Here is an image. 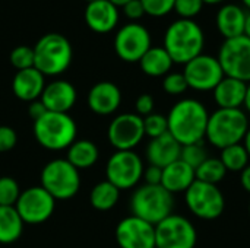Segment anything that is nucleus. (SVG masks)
Wrapping results in <instances>:
<instances>
[{
    "label": "nucleus",
    "mask_w": 250,
    "mask_h": 248,
    "mask_svg": "<svg viewBox=\"0 0 250 248\" xmlns=\"http://www.w3.org/2000/svg\"><path fill=\"white\" fill-rule=\"evenodd\" d=\"M209 113L207 107L193 98H185L176 102L168 115V133L182 145L201 143L207 134Z\"/></svg>",
    "instance_id": "obj_1"
},
{
    "label": "nucleus",
    "mask_w": 250,
    "mask_h": 248,
    "mask_svg": "<svg viewBox=\"0 0 250 248\" xmlns=\"http://www.w3.org/2000/svg\"><path fill=\"white\" fill-rule=\"evenodd\" d=\"M205 45V34L193 19L174 20L164 34V48L173 63L186 64L199 54Z\"/></svg>",
    "instance_id": "obj_2"
},
{
    "label": "nucleus",
    "mask_w": 250,
    "mask_h": 248,
    "mask_svg": "<svg viewBox=\"0 0 250 248\" xmlns=\"http://www.w3.org/2000/svg\"><path fill=\"white\" fill-rule=\"evenodd\" d=\"M250 129L248 114L242 108H217L209 114L205 139L215 148L224 149L242 143Z\"/></svg>",
    "instance_id": "obj_3"
},
{
    "label": "nucleus",
    "mask_w": 250,
    "mask_h": 248,
    "mask_svg": "<svg viewBox=\"0 0 250 248\" xmlns=\"http://www.w3.org/2000/svg\"><path fill=\"white\" fill-rule=\"evenodd\" d=\"M72 57V44L62 34H45L34 47V67L44 76H57L66 72Z\"/></svg>",
    "instance_id": "obj_4"
},
{
    "label": "nucleus",
    "mask_w": 250,
    "mask_h": 248,
    "mask_svg": "<svg viewBox=\"0 0 250 248\" xmlns=\"http://www.w3.org/2000/svg\"><path fill=\"white\" fill-rule=\"evenodd\" d=\"M76 123L67 113L47 111L34 121V136L48 151L67 149L76 140Z\"/></svg>",
    "instance_id": "obj_5"
},
{
    "label": "nucleus",
    "mask_w": 250,
    "mask_h": 248,
    "mask_svg": "<svg viewBox=\"0 0 250 248\" xmlns=\"http://www.w3.org/2000/svg\"><path fill=\"white\" fill-rule=\"evenodd\" d=\"M174 199L161 184L149 186L142 184L130 197V210L133 216H138L152 225L160 224L163 219L173 213Z\"/></svg>",
    "instance_id": "obj_6"
},
{
    "label": "nucleus",
    "mask_w": 250,
    "mask_h": 248,
    "mask_svg": "<svg viewBox=\"0 0 250 248\" xmlns=\"http://www.w3.org/2000/svg\"><path fill=\"white\" fill-rule=\"evenodd\" d=\"M41 187L56 200L72 199L81 189L79 170L66 158L53 159L47 162L41 171Z\"/></svg>",
    "instance_id": "obj_7"
},
{
    "label": "nucleus",
    "mask_w": 250,
    "mask_h": 248,
    "mask_svg": "<svg viewBox=\"0 0 250 248\" xmlns=\"http://www.w3.org/2000/svg\"><path fill=\"white\" fill-rule=\"evenodd\" d=\"M185 202L188 209L196 218L204 221H214L220 218L226 209V199L218 186L199 180H195L185 191Z\"/></svg>",
    "instance_id": "obj_8"
},
{
    "label": "nucleus",
    "mask_w": 250,
    "mask_h": 248,
    "mask_svg": "<svg viewBox=\"0 0 250 248\" xmlns=\"http://www.w3.org/2000/svg\"><path fill=\"white\" fill-rule=\"evenodd\" d=\"M144 162L133 151H116L105 165L107 181L114 184L120 191L133 189L144 175Z\"/></svg>",
    "instance_id": "obj_9"
},
{
    "label": "nucleus",
    "mask_w": 250,
    "mask_h": 248,
    "mask_svg": "<svg viewBox=\"0 0 250 248\" xmlns=\"http://www.w3.org/2000/svg\"><path fill=\"white\" fill-rule=\"evenodd\" d=\"M198 232L182 215L171 213L155 225V248H195Z\"/></svg>",
    "instance_id": "obj_10"
},
{
    "label": "nucleus",
    "mask_w": 250,
    "mask_h": 248,
    "mask_svg": "<svg viewBox=\"0 0 250 248\" xmlns=\"http://www.w3.org/2000/svg\"><path fill=\"white\" fill-rule=\"evenodd\" d=\"M217 58L226 76L250 83V38L240 35L226 39Z\"/></svg>",
    "instance_id": "obj_11"
},
{
    "label": "nucleus",
    "mask_w": 250,
    "mask_h": 248,
    "mask_svg": "<svg viewBox=\"0 0 250 248\" xmlns=\"http://www.w3.org/2000/svg\"><path fill=\"white\" fill-rule=\"evenodd\" d=\"M56 208V199L41 186L29 187L21 191L15 205L23 224L38 225L50 219Z\"/></svg>",
    "instance_id": "obj_12"
},
{
    "label": "nucleus",
    "mask_w": 250,
    "mask_h": 248,
    "mask_svg": "<svg viewBox=\"0 0 250 248\" xmlns=\"http://www.w3.org/2000/svg\"><path fill=\"white\" fill-rule=\"evenodd\" d=\"M182 73L185 75L188 86L199 92L214 91L226 76L218 58L204 53L186 63Z\"/></svg>",
    "instance_id": "obj_13"
},
{
    "label": "nucleus",
    "mask_w": 250,
    "mask_h": 248,
    "mask_svg": "<svg viewBox=\"0 0 250 248\" xmlns=\"http://www.w3.org/2000/svg\"><path fill=\"white\" fill-rule=\"evenodd\" d=\"M151 48L149 31L136 22L122 26L114 38L116 54L127 63L139 61L144 54Z\"/></svg>",
    "instance_id": "obj_14"
},
{
    "label": "nucleus",
    "mask_w": 250,
    "mask_h": 248,
    "mask_svg": "<svg viewBox=\"0 0 250 248\" xmlns=\"http://www.w3.org/2000/svg\"><path fill=\"white\" fill-rule=\"evenodd\" d=\"M107 136L116 151H133L145 137L144 118L135 113L120 114L111 120Z\"/></svg>",
    "instance_id": "obj_15"
},
{
    "label": "nucleus",
    "mask_w": 250,
    "mask_h": 248,
    "mask_svg": "<svg viewBox=\"0 0 250 248\" xmlns=\"http://www.w3.org/2000/svg\"><path fill=\"white\" fill-rule=\"evenodd\" d=\"M116 241L120 248H155V225L130 215L117 224Z\"/></svg>",
    "instance_id": "obj_16"
},
{
    "label": "nucleus",
    "mask_w": 250,
    "mask_h": 248,
    "mask_svg": "<svg viewBox=\"0 0 250 248\" xmlns=\"http://www.w3.org/2000/svg\"><path fill=\"white\" fill-rule=\"evenodd\" d=\"M76 98V89L67 80H53L47 83L40 96L47 111L53 113H69L73 108Z\"/></svg>",
    "instance_id": "obj_17"
},
{
    "label": "nucleus",
    "mask_w": 250,
    "mask_h": 248,
    "mask_svg": "<svg viewBox=\"0 0 250 248\" xmlns=\"http://www.w3.org/2000/svg\"><path fill=\"white\" fill-rule=\"evenodd\" d=\"M86 102L89 110L95 114L110 115L119 110L122 104V92L113 82H98L89 89Z\"/></svg>",
    "instance_id": "obj_18"
},
{
    "label": "nucleus",
    "mask_w": 250,
    "mask_h": 248,
    "mask_svg": "<svg viewBox=\"0 0 250 248\" xmlns=\"http://www.w3.org/2000/svg\"><path fill=\"white\" fill-rule=\"evenodd\" d=\"M85 22L91 31L97 34H107L117 26L119 7L108 0H94L86 4Z\"/></svg>",
    "instance_id": "obj_19"
},
{
    "label": "nucleus",
    "mask_w": 250,
    "mask_h": 248,
    "mask_svg": "<svg viewBox=\"0 0 250 248\" xmlns=\"http://www.w3.org/2000/svg\"><path fill=\"white\" fill-rule=\"evenodd\" d=\"M45 88V76L35 67L18 70L12 80V91L15 96L25 102L40 99Z\"/></svg>",
    "instance_id": "obj_20"
},
{
    "label": "nucleus",
    "mask_w": 250,
    "mask_h": 248,
    "mask_svg": "<svg viewBox=\"0 0 250 248\" xmlns=\"http://www.w3.org/2000/svg\"><path fill=\"white\" fill-rule=\"evenodd\" d=\"M182 145L170 134L166 133L160 137L151 139L146 146V159L149 165L166 168L174 161L180 159Z\"/></svg>",
    "instance_id": "obj_21"
},
{
    "label": "nucleus",
    "mask_w": 250,
    "mask_h": 248,
    "mask_svg": "<svg viewBox=\"0 0 250 248\" xmlns=\"http://www.w3.org/2000/svg\"><path fill=\"white\" fill-rule=\"evenodd\" d=\"M246 16L248 13L239 4H234V3L224 4L223 7H220L215 16V23H217L220 34L226 39L245 35Z\"/></svg>",
    "instance_id": "obj_22"
},
{
    "label": "nucleus",
    "mask_w": 250,
    "mask_h": 248,
    "mask_svg": "<svg viewBox=\"0 0 250 248\" xmlns=\"http://www.w3.org/2000/svg\"><path fill=\"white\" fill-rule=\"evenodd\" d=\"M248 83L224 76L223 80L215 86L212 91L214 101L218 105V108H227V110H236L243 107L245 96H246Z\"/></svg>",
    "instance_id": "obj_23"
},
{
    "label": "nucleus",
    "mask_w": 250,
    "mask_h": 248,
    "mask_svg": "<svg viewBox=\"0 0 250 248\" xmlns=\"http://www.w3.org/2000/svg\"><path fill=\"white\" fill-rule=\"evenodd\" d=\"M195 180V170L185 164L182 159H177L173 164L163 168L161 186L171 194L185 193L193 184Z\"/></svg>",
    "instance_id": "obj_24"
},
{
    "label": "nucleus",
    "mask_w": 250,
    "mask_h": 248,
    "mask_svg": "<svg viewBox=\"0 0 250 248\" xmlns=\"http://www.w3.org/2000/svg\"><path fill=\"white\" fill-rule=\"evenodd\" d=\"M139 64L145 75L151 77H161L170 73L174 63L164 47H151L139 60Z\"/></svg>",
    "instance_id": "obj_25"
},
{
    "label": "nucleus",
    "mask_w": 250,
    "mask_h": 248,
    "mask_svg": "<svg viewBox=\"0 0 250 248\" xmlns=\"http://www.w3.org/2000/svg\"><path fill=\"white\" fill-rule=\"evenodd\" d=\"M98 148L94 142L88 139H79L75 140L67 148L66 159L78 170H86L91 168L98 161Z\"/></svg>",
    "instance_id": "obj_26"
},
{
    "label": "nucleus",
    "mask_w": 250,
    "mask_h": 248,
    "mask_svg": "<svg viewBox=\"0 0 250 248\" xmlns=\"http://www.w3.org/2000/svg\"><path fill=\"white\" fill-rule=\"evenodd\" d=\"M23 231V221L15 206H0V244L18 241Z\"/></svg>",
    "instance_id": "obj_27"
},
{
    "label": "nucleus",
    "mask_w": 250,
    "mask_h": 248,
    "mask_svg": "<svg viewBox=\"0 0 250 248\" xmlns=\"http://www.w3.org/2000/svg\"><path fill=\"white\" fill-rule=\"evenodd\" d=\"M119 199H120V190L107 180L94 186L89 194V202L92 208L103 212L113 209L117 205Z\"/></svg>",
    "instance_id": "obj_28"
},
{
    "label": "nucleus",
    "mask_w": 250,
    "mask_h": 248,
    "mask_svg": "<svg viewBox=\"0 0 250 248\" xmlns=\"http://www.w3.org/2000/svg\"><path fill=\"white\" fill-rule=\"evenodd\" d=\"M220 159L224 164L226 170L231 172H242L250 164V156L243 143L231 145L221 149Z\"/></svg>",
    "instance_id": "obj_29"
},
{
    "label": "nucleus",
    "mask_w": 250,
    "mask_h": 248,
    "mask_svg": "<svg viewBox=\"0 0 250 248\" xmlns=\"http://www.w3.org/2000/svg\"><path fill=\"white\" fill-rule=\"evenodd\" d=\"M227 172L229 171L226 170L220 158H209V156L195 170L196 180L208 183V184H215V186L224 180Z\"/></svg>",
    "instance_id": "obj_30"
},
{
    "label": "nucleus",
    "mask_w": 250,
    "mask_h": 248,
    "mask_svg": "<svg viewBox=\"0 0 250 248\" xmlns=\"http://www.w3.org/2000/svg\"><path fill=\"white\" fill-rule=\"evenodd\" d=\"M207 158H208V152L204 146V142L182 146L180 159L189 167H192L193 170H196Z\"/></svg>",
    "instance_id": "obj_31"
},
{
    "label": "nucleus",
    "mask_w": 250,
    "mask_h": 248,
    "mask_svg": "<svg viewBox=\"0 0 250 248\" xmlns=\"http://www.w3.org/2000/svg\"><path fill=\"white\" fill-rule=\"evenodd\" d=\"M142 118H144L145 136H148L151 139H155V137H160V136L168 133V121H167L166 115L152 113V114H149L146 117H142Z\"/></svg>",
    "instance_id": "obj_32"
},
{
    "label": "nucleus",
    "mask_w": 250,
    "mask_h": 248,
    "mask_svg": "<svg viewBox=\"0 0 250 248\" xmlns=\"http://www.w3.org/2000/svg\"><path fill=\"white\" fill-rule=\"evenodd\" d=\"M19 196L18 181L12 177H0V206H15Z\"/></svg>",
    "instance_id": "obj_33"
},
{
    "label": "nucleus",
    "mask_w": 250,
    "mask_h": 248,
    "mask_svg": "<svg viewBox=\"0 0 250 248\" xmlns=\"http://www.w3.org/2000/svg\"><path fill=\"white\" fill-rule=\"evenodd\" d=\"M10 63L16 70H25L34 67V48L28 45H19L10 51Z\"/></svg>",
    "instance_id": "obj_34"
},
{
    "label": "nucleus",
    "mask_w": 250,
    "mask_h": 248,
    "mask_svg": "<svg viewBox=\"0 0 250 248\" xmlns=\"http://www.w3.org/2000/svg\"><path fill=\"white\" fill-rule=\"evenodd\" d=\"M163 89H164L168 95H182V94H185V92L189 89V86H188V82H186L183 73L170 72L168 75L164 76Z\"/></svg>",
    "instance_id": "obj_35"
},
{
    "label": "nucleus",
    "mask_w": 250,
    "mask_h": 248,
    "mask_svg": "<svg viewBox=\"0 0 250 248\" xmlns=\"http://www.w3.org/2000/svg\"><path fill=\"white\" fill-rule=\"evenodd\" d=\"M202 0H176L174 9L182 19H193L204 7Z\"/></svg>",
    "instance_id": "obj_36"
},
{
    "label": "nucleus",
    "mask_w": 250,
    "mask_h": 248,
    "mask_svg": "<svg viewBox=\"0 0 250 248\" xmlns=\"http://www.w3.org/2000/svg\"><path fill=\"white\" fill-rule=\"evenodd\" d=\"M145 13L151 16H166L174 9L176 0H141Z\"/></svg>",
    "instance_id": "obj_37"
},
{
    "label": "nucleus",
    "mask_w": 250,
    "mask_h": 248,
    "mask_svg": "<svg viewBox=\"0 0 250 248\" xmlns=\"http://www.w3.org/2000/svg\"><path fill=\"white\" fill-rule=\"evenodd\" d=\"M18 143L16 132L9 126H0V153L12 151Z\"/></svg>",
    "instance_id": "obj_38"
},
{
    "label": "nucleus",
    "mask_w": 250,
    "mask_h": 248,
    "mask_svg": "<svg viewBox=\"0 0 250 248\" xmlns=\"http://www.w3.org/2000/svg\"><path fill=\"white\" fill-rule=\"evenodd\" d=\"M135 107H136V114L138 115L146 117V115L154 113L155 101H154V98L149 94H142V95L138 96V99L135 102Z\"/></svg>",
    "instance_id": "obj_39"
},
{
    "label": "nucleus",
    "mask_w": 250,
    "mask_h": 248,
    "mask_svg": "<svg viewBox=\"0 0 250 248\" xmlns=\"http://www.w3.org/2000/svg\"><path fill=\"white\" fill-rule=\"evenodd\" d=\"M142 178L145 180V184L160 186L161 184V178H163V168L155 167V165H149L148 168L144 170Z\"/></svg>",
    "instance_id": "obj_40"
},
{
    "label": "nucleus",
    "mask_w": 250,
    "mask_h": 248,
    "mask_svg": "<svg viewBox=\"0 0 250 248\" xmlns=\"http://www.w3.org/2000/svg\"><path fill=\"white\" fill-rule=\"evenodd\" d=\"M122 9H123L125 15H126L129 19H133V20L141 19V18L145 15V9H144L141 0H130V1H129L127 4H125Z\"/></svg>",
    "instance_id": "obj_41"
},
{
    "label": "nucleus",
    "mask_w": 250,
    "mask_h": 248,
    "mask_svg": "<svg viewBox=\"0 0 250 248\" xmlns=\"http://www.w3.org/2000/svg\"><path fill=\"white\" fill-rule=\"evenodd\" d=\"M45 113H47V108L44 107V104L41 102V99H37V101L29 102L28 114H29V117H31L34 121H35V120H38L40 117H42Z\"/></svg>",
    "instance_id": "obj_42"
},
{
    "label": "nucleus",
    "mask_w": 250,
    "mask_h": 248,
    "mask_svg": "<svg viewBox=\"0 0 250 248\" xmlns=\"http://www.w3.org/2000/svg\"><path fill=\"white\" fill-rule=\"evenodd\" d=\"M240 184L248 193H250V164L240 172Z\"/></svg>",
    "instance_id": "obj_43"
},
{
    "label": "nucleus",
    "mask_w": 250,
    "mask_h": 248,
    "mask_svg": "<svg viewBox=\"0 0 250 248\" xmlns=\"http://www.w3.org/2000/svg\"><path fill=\"white\" fill-rule=\"evenodd\" d=\"M243 107L246 108V111L250 114V83H248V89H246V96H245Z\"/></svg>",
    "instance_id": "obj_44"
},
{
    "label": "nucleus",
    "mask_w": 250,
    "mask_h": 248,
    "mask_svg": "<svg viewBox=\"0 0 250 248\" xmlns=\"http://www.w3.org/2000/svg\"><path fill=\"white\" fill-rule=\"evenodd\" d=\"M108 1H110V3H113L116 7H123V6H125V4H127L130 0H108Z\"/></svg>",
    "instance_id": "obj_45"
},
{
    "label": "nucleus",
    "mask_w": 250,
    "mask_h": 248,
    "mask_svg": "<svg viewBox=\"0 0 250 248\" xmlns=\"http://www.w3.org/2000/svg\"><path fill=\"white\" fill-rule=\"evenodd\" d=\"M243 145H245V148H246V151H248V153H249L250 156V129L248 130V134H246V137L243 140Z\"/></svg>",
    "instance_id": "obj_46"
},
{
    "label": "nucleus",
    "mask_w": 250,
    "mask_h": 248,
    "mask_svg": "<svg viewBox=\"0 0 250 248\" xmlns=\"http://www.w3.org/2000/svg\"><path fill=\"white\" fill-rule=\"evenodd\" d=\"M245 35L250 38V13L246 16V25H245Z\"/></svg>",
    "instance_id": "obj_47"
},
{
    "label": "nucleus",
    "mask_w": 250,
    "mask_h": 248,
    "mask_svg": "<svg viewBox=\"0 0 250 248\" xmlns=\"http://www.w3.org/2000/svg\"><path fill=\"white\" fill-rule=\"evenodd\" d=\"M205 4H218V3H223L224 0H202Z\"/></svg>",
    "instance_id": "obj_48"
},
{
    "label": "nucleus",
    "mask_w": 250,
    "mask_h": 248,
    "mask_svg": "<svg viewBox=\"0 0 250 248\" xmlns=\"http://www.w3.org/2000/svg\"><path fill=\"white\" fill-rule=\"evenodd\" d=\"M243 1V4L246 6V7H249L250 9V0H242Z\"/></svg>",
    "instance_id": "obj_49"
},
{
    "label": "nucleus",
    "mask_w": 250,
    "mask_h": 248,
    "mask_svg": "<svg viewBox=\"0 0 250 248\" xmlns=\"http://www.w3.org/2000/svg\"><path fill=\"white\" fill-rule=\"evenodd\" d=\"M86 1H88V3H89V1H94V0H86Z\"/></svg>",
    "instance_id": "obj_50"
},
{
    "label": "nucleus",
    "mask_w": 250,
    "mask_h": 248,
    "mask_svg": "<svg viewBox=\"0 0 250 248\" xmlns=\"http://www.w3.org/2000/svg\"><path fill=\"white\" fill-rule=\"evenodd\" d=\"M249 215H250V203H249Z\"/></svg>",
    "instance_id": "obj_51"
}]
</instances>
